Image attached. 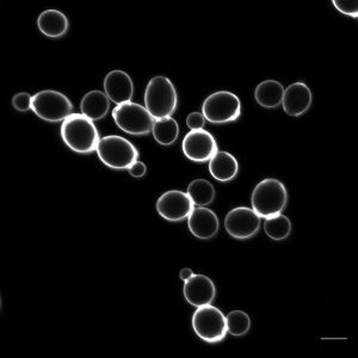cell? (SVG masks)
<instances>
[{"mask_svg": "<svg viewBox=\"0 0 358 358\" xmlns=\"http://www.w3.org/2000/svg\"><path fill=\"white\" fill-rule=\"evenodd\" d=\"M62 136L69 150L82 155L96 151L101 140L94 121L77 113H73L62 122Z\"/></svg>", "mask_w": 358, "mask_h": 358, "instance_id": "1", "label": "cell"}, {"mask_svg": "<svg viewBox=\"0 0 358 358\" xmlns=\"http://www.w3.org/2000/svg\"><path fill=\"white\" fill-rule=\"evenodd\" d=\"M178 104V94L169 78H152L145 92V106L155 120L170 117Z\"/></svg>", "mask_w": 358, "mask_h": 358, "instance_id": "2", "label": "cell"}, {"mask_svg": "<svg viewBox=\"0 0 358 358\" xmlns=\"http://www.w3.org/2000/svg\"><path fill=\"white\" fill-rule=\"evenodd\" d=\"M252 209L264 219L281 214L288 202L285 184L275 178L263 179L253 189Z\"/></svg>", "mask_w": 358, "mask_h": 358, "instance_id": "3", "label": "cell"}, {"mask_svg": "<svg viewBox=\"0 0 358 358\" xmlns=\"http://www.w3.org/2000/svg\"><path fill=\"white\" fill-rule=\"evenodd\" d=\"M98 157L104 165L113 170H128L138 162V151L133 143L118 135H109L99 140Z\"/></svg>", "mask_w": 358, "mask_h": 358, "instance_id": "4", "label": "cell"}, {"mask_svg": "<svg viewBox=\"0 0 358 358\" xmlns=\"http://www.w3.org/2000/svg\"><path fill=\"white\" fill-rule=\"evenodd\" d=\"M31 110L47 122H60L73 114V104L59 91L43 90L34 94Z\"/></svg>", "mask_w": 358, "mask_h": 358, "instance_id": "5", "label": "cell"}, {"mask_svg": "<svg viewBox=\"0 0 358 358\" xmlns=\"http://www.w3.org/2000/svg\"><path fill=\"white\" fill-rule=\"evenodd\" d=\"M113 118L121 131L136 136L150 134L155 121L146 106L133 102L116 106L113 110Z\"/></svg>", "mask_w": 358, "mask_h": 358, "instance_id": "6", "label": "cell"}, {"mask_svg": "<svg viewBox=\"0 0 358 358\" xmlns=\"http://www.w3.org/2000/svg\"><path fill=\"white\" fill-rule=\"evenodd\" d=\"M202 114L208 122L216 124L234 122L241 117V99L229 91H217L206 98Z\"/></svg>", "mask_w": 358, "mask_h": 358, "instance_id": "7", "label": "cell"}, {"mask_svg": "<svg viewBox=\"0 0 358 358\" xmlns=\"http://www.w3.org/2000/svg\"><path fill=\"white\" fill-rule=\"evenodd\" d=\"M192 329L204 342L219 343L227 334V322L224 313L214 306L199 307L192 315Z\"/></svg>", "mask_w": 358, "mask_h": 358, "instance_id": "8", "label": "cell"}, {"mask_svg": "<svg viewBox=\"0 0 358 358\" xmlns=\"http://www.w3.org/2000/svg\"><path fill=\"white\" fill-rule=\"evenodd\" d=\"M259 227L261 216L252 208H234L224 217V228L228 234L241 241L256 236Z\"/></svg>", "mask_w": 358, "mask_h": 358, "instance_id": "9", "label": "cell"}, {"mask_svg": "<svg viewBox=\"0 0 358 358\" xmlns=\"http://www.w3.org/2000/svg\"><path fill=\"white\" fill-rule=\"evenodd\" d=\"M194 209L190 196L187 192L170 190L164 192L157 201V212L165 220L179 222L189 217Z\"/></svg>", "mask_w": 358, "mask_h": 358, "instance_id": "10", "label": "cell"}, {"mask_svg": "<svg viewBox=\"0 0 358 358\" xmlns=\"http://www.w3.org/2000/svg\"><path fill=\"white\" fill-rule=\"evenodd\" d=\"M182 148L185 157L195 163H206L219 151L215 138L204 129L189 131L184 138Z\"/></svg>", "mask_w": 358, "mask_h": 358, "instance_id": "11", "label": "cell"}, {"mask_svg": "<svg viewBox=\"0 0 358 358\" xmlns=\"http://www.w3.org/2000/svg\"><path fill=\"white\" fill-rule=\"evenodd\" d=\"M184 297L195 307L210 305L215 299L216 288L214 282L206 275H192L184 282Z\"/></svg>", "mask_w": 358, "mask_h": 358, "instance_id": "12", "label": "cell"}, {"mask_svg": "<svg viewBox=\"0 0 358 358\" xmlns=\"http://www.w3.org/2000/svg\"><path fill=\"white\" fill-rule=\"evenodd\" d=\"M313 102V94L305 83L297 82L290 84L285 90L282 106L288 116H301L306 114Z\"/></svg>", "mask_w": 358, "mask_h": 358, "instance_id": "13", "label": "cell"}, {"mask_svg": "<svg viewBox=\"0 0 358 358\" xmlns=\"http://www.w3.org/2000/svg\"><path fill=\"white\" fill-rule=\"evenodd\" d=\"M187 227L192 236L208 241L219 232V217L212 209L207 207H196L187 217Z\"/></svg>", "mask_w": 358, "mask_h": 358, "instance_id": "14", "label": "cell"}, {"mask_svg": "<svg viewBox=\"0 0 358 358\" xmlns=\"http://www.w3.org/2000/svg\"><path fill=\"white\" fill-rule=\"evenodd\" d=\"M104 91L108 98L116 106L123 103L131 102L134 94V84L129 74L116 69L106 74L104 79Z\"/></svg>", "mask_w": 358, "mask_h": 358, "instance_id": "15", "label": "cell"}, {"mask_svg": "<svg viewBox=\"0 0 358 358\" xmlns=\"http://www.w3.org/2000/svg\"><path fill=\"white\" fill-rule=\"evenodd\" d=\"M209 172L219 182H229L238 175L239 164L231 153L217 151L209 160Z\"/></svg>", "mask_w": 358, "mask_h": 358, "instance_id": "16", "label": "cell"}, {"mask_svg": "<svg viewBox=\"0 0 358 358\" xmlns=\"http://www.w3.org/2000/svg\"><path fill=\"white\" fill-rule=\"evenodd\" d=\"M69 20L59 10H45L37 18V27L43 35L50 38L64 36L69 30Z\"/></svg>", "mask_w": 358, "mask_h": 358, "instance_id": "17", "label": "cell"}, {"mask_svg": "<svg viewBox=\"0 0 358 358\" xmlns=\"http://www.w3.org/2000/svg\"><path fill=\"white\" fill-rule=\"evenodd\" d=\"M110 109V99L102 91H90L83 97L80 103L82 114L91 121H98L106 117Z\"/></svg>", "mask_w": 358, "mask_h": 358, "instance_id": "18", "label": "cell"}, {"mask_svg": "<svg viewBox=\"0 0 358 358\" xmlns=\"http://www.w3.org/2000/svg\"><path fill=\"white\" fill-rule=\"evenodd\" d=\"M285 87L276 80H265L258 84L255 91L257 103L266 109H275L282 104Z\"/></svg>", "mask_w": 358, "mask_h": 358, "instance_id": "19", "label": "cell"}, {"mask_svg": "<svg viewBox=\"0 0 358 358\" xmlns=\"http://www.w3.org/2000/svg\"><path fill=\"white\" fill-rule=\"evenodd\" d=\"M187 194L196 207H207L215 199V187L207 179H194L187 187Z\"/></svg>", "mask_w": 358, "mask_h": 358, "instance_id": "20", "label": "cell"}, {"mask_svg": "<svg viewBox=\"0 0 358 358\" xmlns=\"http://www.w3.org/2000/svg\"><path fill=\"white\" fill-rule=\"evenodd\" d=\"M155 141L163 145L170 146L177 141L179 136V126L175 118L170 117L160 118L155 120L152 129Z\"/></svg>", "mask_w": 358, "mask_h": 358, "instance_id": "21", "label": "cell"}, {"mask_svg": "<svg viewBox=\"0 0 358 358\" xmlns=\"http://www.w3.org/2000/svg\"><path fill=\"white\" fill-rule=\"evenodd\" d=\"M264 231L266 236L273 241H285L292 233V222L289 217L278 214L265 219Z\"/></svg>", "mask_w": 358, "mask_h": 358, "instance_id": "22", "label": "cell"}, {"mask_svg": "<svg viewBox=\"0 0 358 358\" xmlns=\"http://www.w3.org/2000/svg\"><path fill=\"white\" fill-rule=\"evenodd\" d=\"M226 322H227L228 334L236 337H241L248 334L251 327V319L244 310H233L231 313H228Z\"/></svg>", "mask_w": 358, "mask_h": 358, "instance_id": "23", "label": "cell"}, {"mask_svg": "<svg viewBox=\"0 0 358 358\" xmlns=\"http://www.w3.org/2000/svg\"><path fill=\"white\" fill-rule=\"evenodd\" d=\"M31 102H33V97L28 94V92H21L13 96V106L17 111L21 113H27V111L31 109Z\"/></svg>", "mask_w": 358, "mask_h": 358, "instance_id": "24", "label": "cell"}, {"mask_svg": "<svg viewBox=\"0 0 358 358\" xmlns=\"http://www.w3.org/2000/svg\"><path fill=\"white\" fill-rule=\"evenodd\" d=\"M334 5L338 11L344 13L346 16L354 17L357 18V1H338L334 0Z\"/></svg>", "mask_w": 358, "mask_h": 358, "instance_id": "25", "label": "cell"}, {"mask_svg": "<svg viewBox=\"0 0 358 358\" xmlns=\"http://www.w3.org/2000/svg\"><path fill=\"white\" fill-rule=\"evenodd\" d=\"M187 124L192 131L203 129L204 124H206V118H204L203 114H201V113H192L187 116Z\"/></svg>", "mask_w": 358, "mask_h": 358, "instance_id": "26", "label": "cell"}, {"mask_svg": "<svg viewBox=\"0 0 358 358\" xmlns=\"http://www.w3.org/2000/svg\"><path fill=\"white\" fill-rule=\"evenodd\" d=\"M147 167L143 162H135L133 165H131L129 169H128V172H129V175L131 177H134V178H143V176L146 175Z\"/></svg>", "mask_w": 358, "mask_h": 358, "instance_id": "27", "label": "cell"}, {"mask_svg": "<svg viewBox=\"0 0 358 358\" xmlns=\"http://www.w3.org/2000/svg\"><path fill=\"white\" fill-rule=\"evenodd\" d=\"M194 275V273H192V268H184L180 270V273H179V277H180V280H183L184 282L187 281V280H189L190 277Z\"/></svg>", "mask_w": 358, "mask_h": 358, "instance_id": "28", "label": "cell"}]
</instances>
